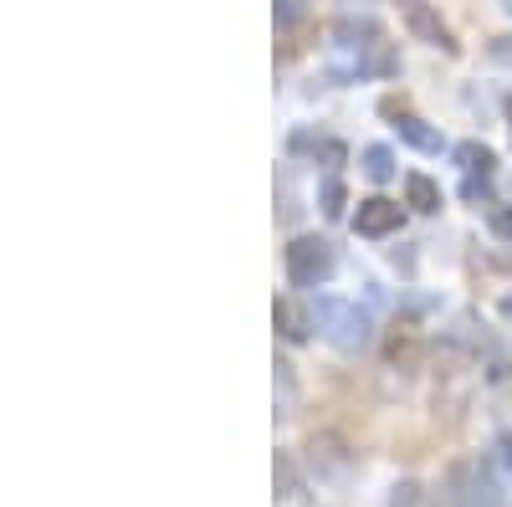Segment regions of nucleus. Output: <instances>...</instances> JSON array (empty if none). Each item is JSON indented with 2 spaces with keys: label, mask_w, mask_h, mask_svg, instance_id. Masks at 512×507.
Masks as SVG:
<instances>
[{
  "label": "nucleus",
  "mask_w": 512,
  "mask_h": 507,
  "mask_svg": "<svg viewBox=\"0 0 512 507\" xmlns=\"http://www.w3.org/2000/svg\"><path fill=\"white\" fill-rule=\"evenodd\" d=\"M313 318H318V333L328 338L333 349H344V354L369 349V338H374V318L359 303H349V298H318Z\"/></svg>",
  "instance_id": "f257e3e1"
},
{
  "label": "nucleus",
  "mask_w": 512,
  "mask_h": 507,
  "mask_svg": "<svg viewBox=\"0 0 512 507\" xmlns=\"http://www.w3.org/2000/svg\"><path fill=\"white\" fill-rule=\"evenodd\" d=\"M333 277V246L323 236H297L287 246V282L292 287H323Z\"/></svg>",
  "instance_id": "f03ea898"
},
{
  "label": "nucleus",
  "mask_w": 512,
  "mask_h": 507,
  "mask_svg": "<svg viewBox=\"0 0 512 507\" xmlns=\"http://www.w3.org/2000/svg\"><path fill=\"white\" fill-rule=\"evenodd\" d=\"M446 482H451V507H502V492L482 461H456Z\"/></svg>",
  "instance_id": "7ed1b4c3"
},
{
  "label": "nucleus",
  "mask_w": 512,
  "mask_h": 507,
  "mask_svg": "<svg viewBox=\"0 0 512 507\" xmlns=\"http://www.w3.org/2000/svg\"><path fill=\"white\" fill-rule=\"evenodd\" d=\"M400 21H405V31L415 41H425V47L456 57V36H451V26L441 21V11L431 6V0H400Z\"/></svg>",
  "instance_id": "20e7f679"
},
{
  "label": "nucleus",
  "mask_w": 512,
  "mask_h": 507,
  "mask_svg": "<svg viewBox=\"0 0 512 507\" xmlns=\"http://www.w3.org/2000/svg\"><path fill=\"white\" fill-rule=\"evenodd\" d=\"M451 159H456V169L466 175V185H461V195H466V200L492 195V169H497V154H492L487 144L466 139V144H456V149H451Z\"/></svg>",
  "instance_id": "39448f33"
},
{
  "label": "nucleus",
  "mask_w": 512,
  "mask_h": 507,
  "mask_svg": "<svg viewBox=\"0 0 512 507\" xmlns=\"http://www.w3.org/2000/svg\"><path fill=\"white\" fill-rule=\"evenodd\" d=\"M400 221H405V210H400L395 200H384V195H369V200H359V210H354V231L369 236V241L400 231Z\"/></svg>",
  "instance_id": "423d86ee"
},
{
  "label": "nucleus",
  "mask_w": 512,
  "mask_h": 507,
  "mask_svg": "<svg viewBox=\"0 0 512 507\" xmlns=\"http://www.w3.org/2000/svg\"><path fill=\"white\" fill-rule=\"evenodd\" d=\"M272 323H277V333L287 338V344H308L313 328H318L313 308H303L297 298H277V303H272Z\"/></svg>",
  "instance_id": "0eeeda50"
},
{
  "label": "nucleus",
  "mask_w": 512,
  "mask_h": 507,
  "mask_svg": "<svg viewBox=\"0 0 512 507\" xmlns=\"http://www.w3.org/2000/svg\"><path fill=\"white\" fill-rule=\"evenodd\" d=\"M287 149H292L297 159H313V164H328V169L344 164V144H338V139H323V134H308V129H297V134L287 139Z\"/></svg>",
  "instance_id": "6e6552de"
},
{
  "label": "nucleus",
  "mask_w": 512,
  "mask_h": 507,
  "mask_svg": "<svg viewBox=\"0 0 512 507\" xmlns=\"http://www.w3.org/2000/svg\"><path fill=\"white\" fill-rule=\"evenodd\" d=\"M390 113H395V108H390ZM395 134H400L410 149H420V154H436V149H441V134H436L425 118H415V113H395Z\"/></svg>",
  "instance_id": "1a4fd4ad"
},
{
  "label": "nucleus",
  "mask_w": 512,
  "mask_h": 507,
  "mask_svg": "<svg viewBox=\"0 0 512 507\" xmlns=\"http://www.w3.org/2000/svg\"><path fill=\"white\" fill-rule=\"evenodd\" d=\"M405 205L420 210V216H436L441 210V185L431 175H405Z\"/></svg>",
  "instance_id": "9d476101"
},
{
  "label": "nucleus",
  "mask_w": 512,
  "mask_h": 507,
  "mask_svg": "<svg viewBox=\"0 0 512 507\" xmlns=\"http://www.w3.org/2000/svg\"><path fill=\"white\" fill-rule=\"evenodd\" d=\"M364 175H369L374 185L395 180V154L384 149V144H369V149H364Z\"/></svg>",
  "instance_id": "9b49d317"
},
{
  "label": "nucleus",
  "mask_w": 512,
  "mask_h": 507,
  "mask_svg": "<svg viewBox=\"0 0 512 507\" xmlns=\"http://www.w3.org/2000/svg\"><path fill=\"white\" fill-rule=\"evenodd\" d=\"M390 507H441V502L431 497V487H425V482H395Z\"/></svg>",
  "instance_id": "f8f14e48"
},
{
  "label": "nucleus",
  "mask_w": 512,
  "mask_h": 507,
  "mask_svg": "<svg viewBox=\"0 0 512 507\" xmlns=\"http://www.w3.org/2000/svg\"><path fill=\"white\" fill-rule=\"evenodd\" d=\"M272 16H277V31H292L297 21L308 16V0H277V6H272Z\"/></svg>",
  "instance_id": "ddd939ff"
},
{
  "label": "nucleus",
  "mask_w": 512,
  "mask_h": 507,
  "mask_svg": "<svg viewBox=\"0 0 512 507\" xmlns=\"http://www.w3.org/2000/svg\"><path fill=\"white\" fill-rule=\"evenodd\" d=\"M277 497H297V467H292V456H277Z\"/></svg>",
  "instance_id": "4468645a"
},
{
  "label": "nucleus",
  "mask_w": 512,
  "mask_h": 507,
  "mask_svg": "<svg viewBox=\"0 0 512 507\" xmlns=\"http://www.w3.org/2000/svg\"><path fill=\"white\" fill-rule=\"evenodd\" d=\"M487 226H492V236H497V241H512V205H492Z\"/></svg>",
  "instance_id": "2eb2a0df"
},
{
  "label": "nucleus",
  "mask_w": 512,
  "mask_h": 507,
  "mask_svg": "<svg viewBox=\"0 0 512 507\" xmlns=\"http://www.w3.org/2000/svg\"><path fill=\"white\" fill-rule=\"evenodd\" d=\"M323 216H333V221L344 216V185H338V180L323 185Z\"/></svg>",
  "instance_id": "dca6fc26"
},
{
  "label": "nucleus",
  "mask_w": 512,
  "mask_h": 507,
  "mask_svg": "<svg viewBox=\"0 0 512 507\" xmlns=\"http://www.w3.org/2000/svg\"><path fill=\"white\" fill-rule=\"evenodd\" d=\"M487 57H492L497 67L512 72V36H492V41H487Z\"/></svg>",
  "instance_id": "f3484780"
},
{
  "label": "nucleus",
  "mask_w": 512,
  "mask_h": 507,
  "mask_svg": "<svg viewBox=\"0 0 512 507\" xmlns=\"http://www.w3.org/2000/svg\"><path fill=\"white\" fill-rule=\"evenodd\" d=\"M492 451H497V461H502V467L512 472V436H497V446H492Z\"/></svg>",
  "instance_id": "a211bd4d"
},
{
  "label": "nucleus",
  "mask_w": 512,
  "mask_h": 507,
  "mask_svg": "<svg viewBox=\"0 0 512 507\" xmlns=\"http://www.w3.org/2000/svg\"><path fill=\"white\" fill-rule=\"evenodd\" d=\"M497 313H502V318H507V323H512V292H507V298H502V303H497Z\"/></svg>",
  "instance_id": "6ab92c4d"
},
{
  "label": "nucleus",
  "mask_w": 512,
  "mask_h": 507,
  "mask_svg": "<svg viewBox=\"0 0 512 507\" xmlns=\"http://www.w3.org/2000/svg\"><path fill=\"white\" fill-rule=\"evenodd\" d=\"M502 118H507V129H512V93L502 98Z\"/></svg>",
  "instance_id": "aec40b11"
},
{
  "label": "nucleus",
  "mask_w": 512,
  "mask_h": 507,
  "mask_svg": "<svg viewBox=\"0 0 512 507\" xmlns=\"http://www.w3.org/2000/svg\"><path fill=\"white\" fill-rule=\"evenodd\" d=\"M497 6H502V11H507V16H512V0H497Z\"/></svg>",
  "instance_id": "412c9836"
}]
</instances>
